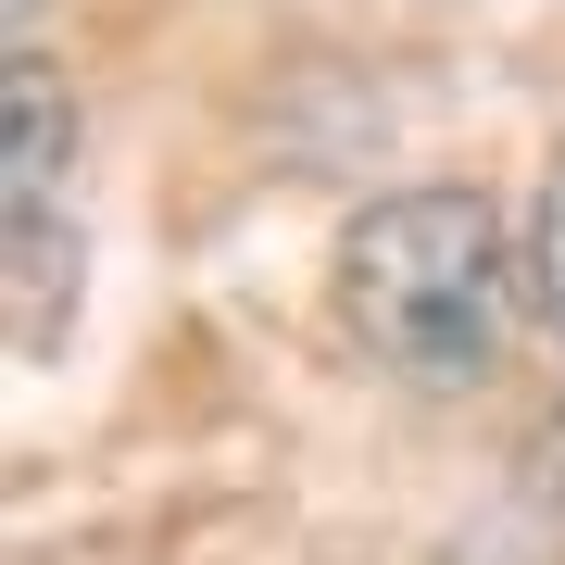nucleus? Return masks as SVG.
Segmentation results:
<instances>
[{
    "label": "nucleus",
    "mask_w": 565,
    "mask_h": 565,
    "mask_svg": "<svg viewBox=\"0 0 565 565\" xmlns=\"http://www.w3.org/2000/svg\"><path fill=\"white\" fill-rule=\"evenodd\" d=\"M340 302L352 340L403 364L415 390H465L503 352V226L478 189H390L340 239Z\"/></svg>",
    "instance_id": "f257e3e1"
},
{
    "label": "nucleus",
    "mask_w": 565,
    "mask_h": 565,
    "mask_svg": "<svg viewBox=\"0 0 565 565\" xmlns=\"http://www.w3.org/2000/svg\"><path fill=\"white\" fill-rule=\"evenodd\" d=\"M63 163H76V102H63V76L39 51H13V340L25 352H51L63 264H76V239H63V214H51Z\"/></svg>",
    "instance_id": "f03ea898"
},
{
    "label": "nucleus",
    "mask_w": 565,
    "mask_h": 565,
    "mask_svg": "<svg viewBox=\"0 0 565 565\" xmlns=\"http://www.w3.org/2000/svg\"><path fill=\"white\" fill-rule=\"evenodd\" d=\"M527 302H541V327L565 340V163H553L541 214H527Z\"/></svg>",
    "instance_id": "7ed1b4c3"
},
{
    "label": "nucleus",
    "mask_w": 565,
    "mask_h": 565,
    "mask_svg": "<svg viewBox=\"0 0 565 565\" xmlns=\"http://www.w3.org/2000/svg\"><path fill=\"white\" fill-rule=\"evenodd\" d=\"M13 13H39V0H13Z\"/></svg>",
    "instance_id": "20e7f679"
}]
</instances>
